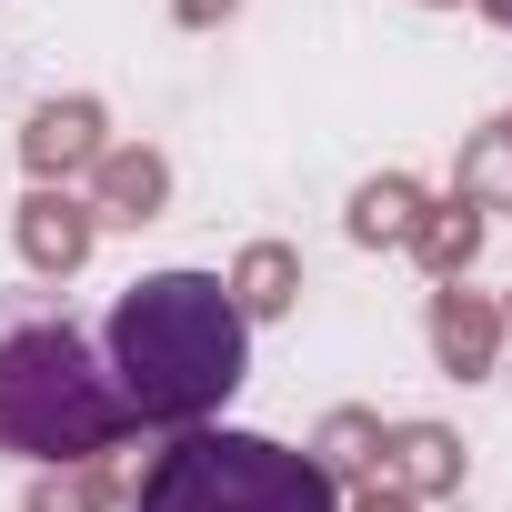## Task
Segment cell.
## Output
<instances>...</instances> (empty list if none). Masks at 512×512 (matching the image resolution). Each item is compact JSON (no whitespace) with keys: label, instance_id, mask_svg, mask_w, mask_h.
Masks as SVG:
<instances>
[{"label":"cell","instance_id":"3957f363","mask_svg":"<svg viewBox=\"0 0 512 512\" xmlns=\"http://www.w3.org/2000/svg\"><path fill=\"white\" fill-rule=\"evenodd\" d=\"M141 512H342L332 472L272 432H221L191 422L181 442L151 452L141 472Z\"/></svg>","mask_w":512,"mask_h":512},{"label":"cell","instance_id":"8fae6325","mask_svg":"<svg viewBox=\"0 0 512 512\" xmlns=\"http://www.w3.org/2000/svg\"><path fill=\"white\" fill-rule=\"evenodd\" d=\"M362 512H412V502H392V492H372V502H362Z\"/></svg>","mask_w":512,"mask_h":512},{"label":"cell","instance_id":"7a4b0ae2","mask_svg":"<svg viewBox=\"0 0 512 512\" xmlns=\"http://www.w3.org/2000/svg\"><path fill=\"white\" fill-rule=\"evenodd\" d=\"M131 432L111 362L71 312H11L0 322V452L21 462H91Z\"/></svg>","mask_w":512,"mask_h":512},{"label":"cell","instance_id":"277c9868","mask_svg":"<svg viewBox=\"0 0 512 512\" xmlns=\"http://www.w3.org/2000/svg\"><path fill=\"white\" fill-rule=\"evenodd\" d=\"M81 241H91V221H81V201H31V262H81Z\"/></svg>","mask_w":512,"mask_h":512},{"label":"cell","instance_id":"52a82bcc","mask_svg":"<svg viewBox=\"0 0 512 512\" xmlns=\"http://www.w3.org/2000/svg\"><path fill=\"white\" fill-rule=\"evenodd\" d=\"M482 352H492V322L462 312V302H442V362L452 372H482Z\"/></svg>","mask_w":512,"mask_h":512},{"label":"cell","instance_id":"5b68a950","mask_svg":"<svg viewBox=\"0 0 512 512\" xmlns=\"http://www.w3.org/2000/svg\"><path fill=\"white\" fill-rule=\"evenodd\" d=\"M81 151H91V111H81V101L31 121V161H41V171H51V161H81Z\"/></svg>","mask_w":512,"mask_h":512},{"label":"cell","instance_id":"8992f818","mask_svg":"<svg viewBox=\"0 0 512 512\" xmlns=\"http://www.w3.org/2000/svg\"><path fill=\"white\" fill-rule=\"evenodd\" d=\"M352 231H362V241H402V231H412V191H402V181H372L362 211H352Z\"/></svg>","mask_w":512,"mask_h":512},{"label":"cell","instance_id":"6da1fadb","mask_svg":"<svg viewBox=\"0 0 512 512\" xmlns=\"http://www.w3.org/2000/svg\"><path fill=\"white\" fill-rule=\"evenodd\" d=\"M101 362H111V392L131 422H211L241 372H251V322L231 302V282L211 272H151L111 302V332H101Z\"/></svg>","mask_w":512,"mask_h":512},{"label":"cell","instance_id":"ba28073f","mask_svg":"<svg viewBox=\"0 0 512 512\" xmlns=\"http://www.w3.org/2000/svg\"><path fill=\"white\" fill-rule=\"evenodd\" d=\"M241 282H251V292H241V322L292 302V262H282V251H251V272H241Z\"/></svg>","mask_w":512,"mask_h":512},{"label":"cell","instance_id":"30bf717a","mask_svg":"<svg viewBox=\"0 0 512 512\" xmlns=\"http://www.w3.org/2000/svg\"><path fill=\"white\" fill-rule=\"evenodd\" d=\"M101 502V482H41L31 492V512H91Z\"/></svg>","mask_w":512,"mask_h":512},{"label":"cell","instance_id":"9c48e42d","mask_svg":"<svg viewBox=\"0 0 512 512\" xmlns=\"http://www.w3.org/2000/svg\"><path fill=\"white\" fill-rule=\"evenodd\" d=\"M402 452H412V472H422V482H452V442H442V432H412Z\"/></svg>","mask_w":512,"mask_h":512}]
</instances>
